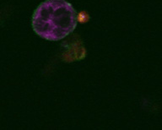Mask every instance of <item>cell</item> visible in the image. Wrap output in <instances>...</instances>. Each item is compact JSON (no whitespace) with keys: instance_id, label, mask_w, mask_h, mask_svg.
<instances>
[{"instance_id":"6da1fadb","label":"cell","mask_w":162,"mask_h":130,"mask_svg":"<svg viewBox=\"0 0 162 130\" xmlns=\"http://www.w3.org/2000/svg\"><path fill=\"white\" fill-rule=\"evenodd\" d=\"M31 24L40 37L57 42L75 30L78 24L77 13L66 0H46L35 9Z\"/></svg>"},{"instance_id":"7a4b0ae2","label":"cell","mask_w":162,"mask_h":130,"mask_svg":"<svg viewBox=\"0 0 162 130\" xmlns=\"http://www.w3.org/2000/svg\"><path fill=\"white\" fill-rule=\"evenodd\" d=\"M90 20V14L86 11H80L77 13V21L78 23L85 24Z\"/></svg>"}]
</instances>
